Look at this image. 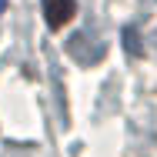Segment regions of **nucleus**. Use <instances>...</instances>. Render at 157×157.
<instances>
[{
    "label": "nucleus",
    "instance_id": "1",
    "mask_svg": "<svg viewBox=\"0 0 157 157\" xmlns=\"http://www.w3.org/2000/svg\"><path fill=\"white\" fill-rule=\"evenodd\" d=\"M40 7H44V20H47L50 30H60L63 24L77 13V3L74 0H40Z\"/></svg>",
    "mask_w": 157,
    "mask_h": 157
},
{
    "label": "nucleus",
    "instance_id": "2",
    "mask_svg": "<svg viewBox=\"0 0 157 157\" xmlns=\"http://www.w3.org/2000/svg\"><path fill=\"white\" fill-rule=\"evenodd\" d=\"M3 7H7V0H0V13H3Z\"/></svg>",
    "mask_w": 157,
    "mask_h": 157
}]
</instances>
